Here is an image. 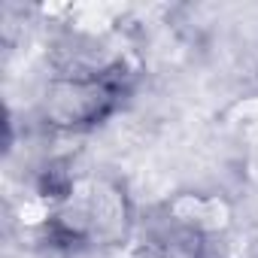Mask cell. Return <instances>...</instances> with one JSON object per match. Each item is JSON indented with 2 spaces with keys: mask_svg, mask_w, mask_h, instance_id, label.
Returning a JSON list of instances; mask_svg holds the SVG:
<instances>
[{
  "mask_svg": "<svg viewBox=\"0 0 258 258\" xmlns=\"http://www.w3.org/2000/svg\"><path fill=\"white\" fill-rule=\"evenodd\" d=\"M121 94L118 67L61 73L46 91V115L58 127H91L115 109Z\"/></svg>",
  "mask_w": 258,
  "mask_h": 258,
  "instance_id": "6da1fadb",
  "label": "cell"
}]
</instances>
